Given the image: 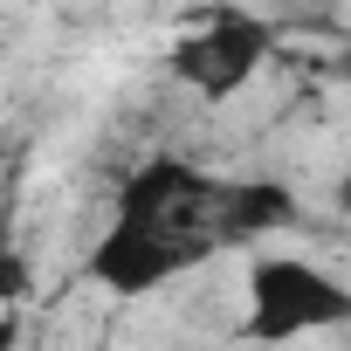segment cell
I'll use <instances>...</instances> for the list:
<instances>
[{
    "mask_svg": "<svg viewBox=\"0 0 351 351\" xmlns=\"http://www.w3.org/2000/svg\"><path fill=\"white\" fill-rule=\"evenodd\" d=\"M337 207L351 214V172H344V180H337Z\"/></svg>",
    "mask_w": 351,
    "mask_h": 351,
    "instance_id": "277c9868",
    "label": "cell"
},
{
    "mask_svg": "<svg viewBox=\"0 0 351 351\" xmlns=\"http://www.w3.org/2000/svg\"><path fill=\"white\" fill-rule=\"evenodd\" d=\"M351 324V282L303 255H255L248 262V337L255 344H296L317 330Z\"/></svg>",
    "mask_w": 351,
    "mask_h": 351,
    "instance_id": "3957f363",
    "label": "cell"
},
{
    "mask_svg": "<svg viewBox=\"0 0 351 351\" xmlns=\"http://www.w3.org/2000/svg\"><path fill=\"white\" fill-rule=\"evenodd\" d=\"M269 49H276V28H269L255 8L214 0L200 21L180 28V42L165 49V69H172V83H180L186 97H200V104H228V97H241V90L262 76Z\"/></svg>",
    "mask_w": 351,
    "mask_h": 351,
    "instance_id": "7a4b0ae2",
    "label": "cell"
},
{
    "mask_svg": "<svg viewBox=\"0 0 351 351\" xmlns=\"http://www.w3.org/2000/svg\"><path fill=\"white\" fill-rule=\"evenodd\" d=\"M296 193L276 180H228L180 152H152L110 200L104 234L90 241V282L104 296H158L214 255L255 248L289 228Z\"/></svg>",
    "mask_w": 351,
    "mask_h": 351,
    "instance_id": "6da1fadb",
    "label": "cell"
}]
</instances>
